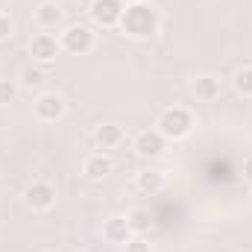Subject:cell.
<instances>
[{"label":"cell","instance_id":"5b68a950","mask_svg":"<svg viewBox=\"0 0 252 252\" xmlns=\"http://www.w3.org/2000/svg\"><path fill=\"white\" fill-rule=\"evenodd\" d=\"M32 112H35V118H38L41 124H56V121H62L64 118L67 103H64L62 94H56V91H44V94L35 97Z\"/></svg>","mask_w":252,"mask_h":252},{"label":"cell","instance_id":"6da1fadb","mask_svg":"<svg viewBox=\"0 0 252 252\" xmlns=\"http://www.w3.org/2000/svg\"><path fill=\"white\" fill-rule=\"evenodd\" d=\"M121 30H124L129 38L150 41L161 30V15H158V9L150 0L147 3H126L124 18H121Z\"/></svg>","mask_w":252,"mask_h":252},{"label":"cell","instance_id":"5bb4252c","mask_svg":"<svg viewBox=\"0 0 252 252\" xmlns=\"http://www.w3.org/2000/svg\"><path fill=\"white\" fill-rule=\"evenodd\" d=\"M47 82H50V76H47L44 64H32V67H27V70L21 73V82H18V85H21L24 91H30V94H44Z\"/></svg>","mask_w":252,"mask_h":252},{"label":"cell","instance_id":"7402d4cb","mask_svg":"<svg viewBox=\"0 0 252 252\" xmlns=\"http://www.w3.org/2000/svg\"><path fill=\"white\" fill-rule=\"evenodd\" d=\"M126 3H147V0H126Z\"/></svg>","mask_w":252,"mask_h":252},{"label":"cell","instance_id":"ba28073f","mask_svg":"<svg viewBox=\"0 0 252 252\" xmlns=\"http://www.w3.org/2000/svg\"><path fill=\"white\" fill-rule=\"evenodd\" d=\"M167 150V138L158 129H144L135 135V153L141 158H161Z\"/></svg>","mask_w":252,"mask_h":252},{"label":"cell","instance_id":"7a4b0ae2","mask_svg":"<svg viewBox=\"0 0 252 252\" xmlns=\"http://www.w3.org/2000/svg\"><path fill=\"white\" fill-rule=\"evenodd\" d=\"M193 126H196V121H193V112L188 106H167L156 121V129L167 141H185L193 132Z\"/></svg>","mask_w":252,"mask_h":252},{"label":"cell","instance_id":"ffe728a7","mask_svg":"<svg viewBox=\"0 0 252 252\" xmlns=\"http://www.w3.org/2000/svg\"><path fill=\"white\" fill-rule=\"evenodd\" d=\"M12 32H15V21L9 15H0V41H9Z\"/></svg>","mask_w":252,"mask_h":252},{"label":"cell","instance_id":"603a6c76","mask_svg":"<svg viewBox=\"0 0 252 252\" xmlns=\"http://www.w3.org/2000/svg\"><path fill=\"white\" fill-rule=\"evenodd\" d=\"M44 252H59V250H44Z\"/></svg>","mask_w":252,"mask_h":252},{"label":"cell","instance_id":"8fae6325","mask_svg":"<svg viewBox=\"0 0 252 252\" xmlns=\"http://www.w3.org/2000/svg\"><path fill=\"white\" fill-rule=\"evenodd\" d=\"M62 21H64V9L56 0H41V3L35 6V24H38L44 32L62 27Z\"/></svg>","mask_w":252,"mask_h":252},{"label":"cell","instance_id":"8992f818","mask_svg":"<svg viewBox=\"0 0 252 252\" xmlns=\"http://www.w3.org/2000/svg\"><path fill=\"white\" fill-rule=\"evenodd\" d=\"M59 53H62L59 35H53V32H35L30 38V56H32V62L50 64L59 59Z\"/></svg>","mask_w":252,"mask_h":252},{"label":"cell","instance_id":"9c48e42d","mask_svg":"<svg viewBox=\"0 0 252 252\" xmlns=\"http://www.w3.org/2000/svg\"><path fill=\"white\" fill-rule=\"evenodd\" d=\"M112 170H115V161H112L109 153H91V156L82 161V173H85V179H91V182H103Z\"/></svg>","mask_w":252,"mask_h":252},{"label":"cell","instance_id":"ac0fdd59","mask_svg":"<svg viewBox=\"0 0 252 252\" xmlns=\"http://www.w3.org/2000/svg\"><path fill=\"white\" fill-rule=\"evenodd\" d=\"M18 91H21V85L15 79H0V109L9 106V103H15Z\"/></svg>","mask_w":252,"mask_h":252},{"label":"cell","instance_id":"2e32d148","mask_svg":"<svg viewBox=\"0 0 252 252\" xmlns=\"http://www.w3.org/2000/svg\"><path fill=\"white\" fill-rule=\"evenodd\" d=\"M126 223H129L132 235L147 238V235H150V229H153V214H150L147 208H132V211L126 214Z\"/></svg>","mask_w":252,"mask_h":252},{"label":"cell","instance_id":"e0dca14e","mask_svg":"<svg viewBox=\"0 0 252 252\" xmlns=\"http://www.w3.org/2000/svg\"><path fill=\"white\" fill-rule=\"evenodd\" d=\"M232 85H235V91H238L241 97H252V64H244V67L235 70Z\"/></svg>","mask_w":252,"mask_h":252},{"label":"cell","instance_id":"cb8c5ba5","mask_svg":"<svg viewBox=\"0 0 252 252\" xmlns=\"http://www.w3.org/2000/svg\"><path fill=\"white\" fill-rule=\"evenodd\" d=\"M76 252H82V250H76Z\"/></svg>","mask_w":252,"mask_h":252},{"label":"cell","instance_id":"d6986e66","mask_svg":"<svg viewBox=\"0 0 252 252\" xmlns=\"http://www.w3.org/2000/svg\"><path fill=\"white\" fill-rule=\"evenodd\" d=\"M124 247H126V252H153V244L147 238H141V235H132Z\"/></svg>","mask_w":252,"mask_h":252},{"label":"cell","instance_id":"30bf717a","mask_svg":"<svg viewBox=\"0 0 252 252\" xmlns=\"http://www.w3.org/2000/svg\"><path fill=\"white\" fill-rule=\"evenodd\" d=\"M164 185H167V179H164V173L156 170V167H144V170L135 173V190L144 193V196H156V193H161Z\"/></svg>","mask_w":252,"mask_h":252},{"label":"cell","instance_id":"277c9868","mask_svg":"<svg viewBox=\"0 0 252 252\" xmlns=\"http://www.w3.org/2000/svg\"><path fill=\"white\" fill-rule=\"evenodd\" d=\"M124 9H126V0H91L88 15H91V21L97 27L112 30V27H121Z\"/></svg>","mask_w":252,"mask_h":252},{"label":"cell","instance_id":"44dd1931","mask_svg":"<svg viewBox=\"0 0 252 252\" xmlns=\"http://www.w3.org/2000/svg\"><path fill=\"white\" fill-rule=\"evenodd\" d=\"M244 179H247V182H252V153L244 158Z\"/></svg>","mask_w":252,"mask_h":252},{"label":"cell","instance_id":"7c38bea8","mask_svg":"<svg viewBox=\"0 0 252 252\" xmlns=\"http://www.w3.org/2000/svg\"><path fill=\"white\" fill-rule=\"evenodd\" d=\"M94 144L100 153H112L124 144V129L118 124H100L94 129Z\"/></svg>","mask_w":252,"mask_h":252},{"label":"cell","instance_id":"9a60e30c","mask_svg":"<svg viewBox=\"0 0 252 252\" xmlns=\"http://www.w3.org/2000/svg\"><path fill=\"white\" fill-rule=\"evenodd\" d=\"M103 238H106L109 244H126V241L132 238V229H129L126 217H121V214L109 217V220L103 223Z\"/></svg>","mask_w":252,"mask_h":252},{"label":"cell","instance_id":"52a82bcc","mask_svg":"<svg viewBox=\"0 0 252 252\" xmlns=\"http://www.w3.org/2000/svg\"><path fill=\"white\" fill-rule=\"evenodd\" d=\"M24 202L32 211H50L56 205V188L50 182H44V179H35V182H30L27 190H24Z\"/></svg>","mask_w":252,"mask_h":252},{"label":"cell","instance_id":"4fadbf2b","mask_svg":"<svg viewBox=\"0 0 252 252\" xmlns=\"http://www.w3.org/2000/svg\"><path fill=\"white\" fill-rule=\"evenodd\" d=\"M190 91H193V97H196L199 103H214V100L220 97L223 85H220V79H217V76L202 73V76H196V79L190 82Z\"/></svg>","mask_w":252,"mask_h":252},{"label":"cell","instance_id":"3957f363","mask_svg":"<svg viewBox=\"0 0 252 252\" xmlns=\"http://www.w3.org/2000/svg\"><path fill=\"white\" fill-rule=\"evenodd\" d=\"M59 44H62L64 53H70V56H85V53H91L97 47V35L85 24H70V27H64L59 32Z\"/></svg>","mask_w":252,"mask_h":252}]
</instances>
